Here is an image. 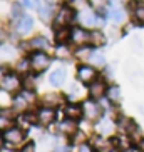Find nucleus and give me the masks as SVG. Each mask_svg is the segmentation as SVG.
I'll return each mask as SVG.
<instances>
[{
    "label": "nucleus",
    "mask_w": 144,
    "mask_h": 152,
    "mask_svg": "<svg viewBox=\"0 0 144 152\" xmlns=\"http://www.w3.org/2000/svg\"><path fill=\"white\" fill-rule=\"evenodd\" d=\"M79 23L84 28H94V27H102L104 20L99 17L97 14H94L89 9H82L79 12Z\"/></svg>",
    "instance_id": "obj_1"
},
{
    "label": "nucleus",
    "mask_w": 144,
    "mask_h": 152,
    "mask_svg": "<svg viewBox=\"0 0 144 152\" xmlns=\"http://www.w3.org/2000/svg\"><path fill=\"white\" fill-rule=\"evenodd\" d=\"M74 15H76V12H74L72 7H69V5L60 7L59 12L55 14V18H54L55 27H57V28H64V27H67V25H71L72 20H74Z\"/></svg>",
    "instance_id": "obj_2"
},
{
    "label": "nucleus",
    "mask_w": 144,
    "mask_h": 152,
    "mask_svg": "<svg viewBox=\"0 0 144 152\" xmlns=\"http://www.w3.org/2000/svg\"><path fill=\"white\" fill-rule=\"evenodd\" d=\"M30 67L35 74H40L50 65V57L45 52H34L30 55Z\"/></svg>",
    "instance_id": "obj_3"
},
{
    "label": "nucleus",
    "mask_w": 144,
    "mask_h": 152,
    "mask_svg": "<svg viewBox=\"0 0 144 152\" xmlns=\"http://www.w3.org/2000/svg\"><path fill=\"white\" fill-rule=\"evenodd\" d=\"M0 85L5 92H17L20 87H22V80L17 74H5L2 79H0Z\"/></svg>",
    "instance_id": "obj_4"
},
{
    "label": "nucleus",
    "mask_w": 144,
    "mask_h": 152,
    "mask_svg": "<svg viewBox=\"0 0 144 152\" xmlns=\"http://www.w3.org/2000/svg\"><path fill=\"white\" fill-rule=\"evenodd\" d=\"M82 110H84L86 119H89V121H99L101 114H102V107L96 102L94 99L86 100V102L82 104Z\"/></svg>",
    "instance_id": "obj_5"
},
{
    "label": "nucleus",
    "mask_w": 144,
    "mask_h": 152,
    "mask_svg": "<svg viewBox=\"0 0 144 152\" xmlns=\"http://www.w3.org/2000/svg\"><path fill=\"white\" fill-rule=\"evenodd\" d=\"M90 40V32L86 30L84 27H76L71 30V42L76 47H84L86 44H89Z\"/></svg>",
    "instance_id": "obj_6"
},
{
    "label": "nucleus",
    "mask_w": 144,
    "mask_h": 152,
    "mask_svg": "<svg viewBox=\"0 0 144 152\" xmlns=\"http://www.w3.org/2000/svg\"><path fill=\"white\" fill-rule=\"evenodd\" d=\"M32 102H34V94H32L30 90H24L22 94L15 95V99H14V109L17 112H25Z\"/></svg>",
    "instance_id": "obj_7"
},
{
    "label": "nucleus",
    "mask_w": 144,
    "mask_h": 152,
    "mask_svg": "<svg viewBox=\"0 0 144 152\" xmlns=\"http://www.w3.org/2000/svg\"><path fill=\"white\" fill-rule=\"evenodd\" d=\"M96 77H97V70H96L94 65H86V64H82L79 65L77 69V79L84 84H89V82H94Z\"/></svg>",
    "instance_id": "obj_8"
},
{
    "label": "nucleus",
    "mask_w": 144,
    "mask_h": 152,
    "mask_svg": "<svg viewBox=\"0 0 144 152\" xmlns=\"http://www.w3.org/2000/svg\"><path fill=\"white\" fill-rule=\"evenodd\" d=\"M24 130L18 129V127H12V129H7V132L4 134L5 142L10 144V145H18V144L24 140Z\"/></svg>",
    "instance_id": "obj_9"
},
{
    "label": "nucleus",
    "mask_w": 144,
    "mask_h": 152,
    "mask_svg": "<svg viewBox=\"0 0 144 152\" xmlns=\"http://www.w3.org/2000/svg\"><path fill=\"white\" fill-rule=\"evenodd\" d=\"M54 119H55L54 107H47V105H44L40 110L37 112V122H39L40 125H50L52 122H54Z\"/></svg>",
    "instance_id": "obj_10"
},
{
    "label": "nucleus",
    "mask_w": 144,
    "mask_h": 152,
    "mask_svg": "<svg viewBox=\"0 0 144 152\" xmlns=\"http://www.w3.org/2000/svg\"><path fill=\"white\" fill-rule=\"evenodd\" d=\"M107 92V87H106V84H104L102 80H94L89 84V97L90 99H101L104 97V94Z\"/></svg>",
    "instance_id": "obj_11"
},
{
    "label": "nucleus",
    "mask_w": 144,
    "mask_h": 152,
    "mask_svg": "<svg viewBox=\"0 0 144 152\" xmlns=\"http://www.w3.org/2000/svg\"><path fill=\"white\" fill-rule=\"evenodd\" d=\"M114 129H116V124H114L111 119H107V117H104V119H101V121L97 122V132H99V135H102V137L112 135Z\"/></svg>",
    "instance_id": "obj_12"
},
{
    "label": "nucleus",
    "mask_w": 144,
    "mask_h": 152,
    "mask_svg": "<svg viewBox=\"0 0 144 152\" xmlns=\"http://www.w3.org/2000/svg\"><path fill=\"white\" fill-rule=\"evenodd\" d=\"M27 47L30 50H35V52H44L45 49H49V40L42 35H37L30 42H27Z\"/></svg>",
    "instance_id": "obj_13"
},
{
    "label": "nucleus",
    "mask_w": 144,
    "mask_h": 152,
    "mask_svg": "<svg viewBox=\"0 0 144 152\" xmlns=\"http://www.w3.org/2000/svg\"><path fill=\"white\" fill-rule=\"evenodd\" d=\"M32 28H34V18H32V17L24 15V17H20L17 20V32H18V34L25 35V34H29Z\"/></svg>",
    "instance_id": "obj_14"
},
{
    "label": "nucleus",
    "mask_w": 144,
    "mask_h": 152,
    "mask_svg": "<svg viewBox=\"0 0 144 152\" xmlns=\"http://www.w3.org/2000/svg\"><path fill=\"white\" fill-rule=\"evenodd\" d=\"M59 132L64 135H74L77 132V124L74 119H65V121H62L60 124H59Z\"/></svg>",
    "instance_id": "obj_15"
},
{
    "label": "nucleus",
    "mask_w": 144,
    "mask_h": 152,
    "mask_svg": "<svg viewBox=\"0 0 144 152\" xmlns=\"http://www.w3.org/2000/svg\"><path fill=\"white\" fill-rule=\"evenodd\" d=\"M65 77H67V72H65V69L64 67H57L52 74L49 75V80L52 85H55V87H60V85L65 82Z\"/></svg>",
    "instance_id": "obj_16"
},
{
    "label": "nucleus",
    "mask_w": 144,
    "mask_h": 152,
    "mask_svg": "<svg viewBox=\"0 0 144 152\" xmlns=\"http://www.w3.org/2000/svg\"><path fill=\"white\" fill-rule=\"evenodd\" d=\"M39 15H40L42 20H45V22H49L50 18H52V15H54V5L49 4V2H42L40 7H39Z\"/></svg>",
    "instance_id": "obj_17"
},
{
    "label": "nucleus",
    "mask_w": 144,
    "mask_h": 152,
    "mask_svg": "<svg viewBox=\"0 0 144 152\" xmlns=\"http://www.w3.org/2000/svg\"><path fill=\"white\" fill-rule=\"evenodd\" d=\"M64 112H65V115H67L69 119H74V121H77L81 115H84L82 107H79V105H76V104H69Z\"/></svg>",
    "instance_id": "obj_18"
},
{
    "label": "nucleus",
    "mask_w": 144,
    "mask_h": 152,
    "mask_svg": "<svg viewBox=\"0 0 144 152\" xmlns=\"http://www.w3.org/2000/svg\"><path fill=\"white\" fill-rule=\"evenodd\" d=\"M97 152H111L112 151V144L111 140H107L106 137H97L96 139V149Z\"/></svg>",
    "instance_id": "obj_19"
},
{
    "label": "nucleus",
    "mask_w": 144,
    "mask_h": 152,
    "mask_svg": "<svg viewBox=\"0 0 144 152\" xmlns=\"http://www.w3.org/2000/svg\"><path fill=\"white\" fill-rule=\"evenodd\" d=\"M107 99L111 100L112 104H117L121 102V89L117 87V85H109L107 87V92H106Z\"/></svg>",
    "instance_id": "obj_20"
},
{
    "label": "nucleus",
    "mask_w": 144,
    "mask_h": 152,
    "mask_svg": "<svg viewBox=\"0 0 144 152\" xmlns=\"http://www.w3.org/2000/svg\"><path fill=\"white\" fill-rule=\"evenodd\" d=\"M109 18H111L114 23H122L124 22V18H126V14H124V10L122 9L114 7V9L109 10Z\"/></svg>",
    "instance_id": "obj_21"
},
{
    "label": "nucleus",
    "mask_w": 144,
    "mask_h": 152,
    "mask_svg": "<svg viewBox=\"0 0 144 152\" xmlns=\"http://www.w3.org/2000/svg\"><path fill=\"white\" fill-rule=\"evenodd\" d=\"M89 44L94 45V47L104 45V44H106V35H104L101 30H92V32H90V40H89Z\"/></svg>",
    "instance_id": "obj_22"
},
{
    "label": "nucleus",
    "mask_w": 144,
    "mask_h": 152,
    "mask_svg": "<svg viewBox=\"0 0 144 152\" xmlns=\"http://www.w3.org/2000/svg\"><path fill=\"white\" fill-rule=\"evenodd\" d=\"M55 40H57L60 45H64V44H67V42H71V30H69L67 27L59 28L57 34H55Z\"/></svg>",
    "instance_id": "obj_23"
},
{
    "label": "nucleus",
    "mask_w": 144,
    "mask_h": 152,
    "mask_svg": "<svg viewBox=\"0 0 144 152\" xmlns=\"http://www.w3.org/2000/svg\"><path fill=\"white\" fill-rule=\"evenodd\" d=\"M89 60H90L92 64H94L96 67H102L104 64H106V57H104V54L101 52V50H94Z\"/></svg>",
    "instance_id": "obj_24"
},
{
    "label": "nucleus",
    "mask_w": 144,
    "mask_h": 152,
    "mask_svg": "<svg viewBox=\"0 0 144 152\" xmlns=\"http://www.w3.org/2000/svg\"><path fill=\"white\" fill-rule=\"evenodd\" d=\"M92 52L94 50L92 49H89V47H79V49L76 50V57L77 58H82V60H86V58H90V55H92Z\"/></svg>",
    "instance_id": "obj_25"
},
{
    "label": "nucleus",
    "mask_w": 144,
    "mask_h": 152,
    "mask_svg": "<svg viewBox=\"0 0 144 152\" xmlns=\"http://www.w3.org/2000/svg\"><path fill=\"white\" fill-rule=\"evenodd\" d=\"M87 2H89V5L92 7V9L99 10V12H102L109 4V0H87Z\"/></svg>",
    "instance_id": "obj_26"
},
{
    "label": "nucleus",
    "mask_w": 144,
    "mask_h": 152,
    "mask_svg": "<svg viewBox=\"0 0 144 152\" xmlns=\"http://www.w3.org/2000/svg\"><path fill=\"white\" fill-rule=\"evenodd\" d=\"M134 20L139 25H144V5H137L134 9Z\"/></svg>",
    "instance_id": "obj_27"
},
{
    "label": "nucleus",
    "mask_w": 144,
    "mask_h": 152,
    "mask_svg": "<svg viewBox=\"0 0 144 152\" xmlns=\"http://www.w3.org/2000/svg\"><path fill=\"white\" fill-rule=\"evenodd\" d=\"M59 102H60V99H59V95H55V94H49V95L44 97V105H47V107L57 105Z\"/></svg>",
    "instance_id": "obj_28"
},
{
    "label": "nucleus",
    "mask_w": 144,
    "mask_h": 152,
    "mask_svg": "<svg viewBox=\"0 0 144 152\" xmlns=\"http://www.w3.org/2000/svg\"><path fill=\"white\" fill-rule=\"evenodd\" d=\"M17 70H18V72H22V74H25V72L32 70V67H30V58L20 60V64H17Z\"/></svg>",
    "instance_id": "obj_29"
},
{
    "label": "nucleus",
    "mask_w": 144,
    "mask_h": 152,
    "mask_svg": "<svg viewBox=\"0 0 144 152\" xmlns=\"http://www.w3.org/2000/svg\"><path fill=\"white\" fill-rule=\"evenodd\" d=\"M12 17L14 18H20V17H24V14H22V5L20 4H14L12 5Z\"/></svg>",
    "instance_id": "obj_30"
},
{
    "label": "nucleus",
    "mask_w": 144,
    "mask_h": 152,
    "mask_svg": "<svg viewBox=\"0 0 144 152\" xmlns=\"http://www.w3.org/2000/svg\"><path fill=\"white\" fill-rule=\"evenodd\" d=\"M22 4L25 5V7H29V9H39L42 2L40 0H24Z\"/></svg>",
    "instance_id": "obj_31"
},
{
    "label": "nucleus",
    "mask_w": 144,
    "mask_h": 152,
    "mask_svg": "<svg viewBox=\"0 0 144 152\" xmlns=\"http://www.w3.org/2000/svg\"><path fill=\"white\" fill-rule=\"evenodd\" d=\"M132 49H134L136 52L143 49V42H141V39H139V37H134V39H132Z\"/></svg>",
    "instance_id": "obj_32"
},
{
    "label": "nucleus",
    "mask_w": 144,
    "mask_h": 152,
    "mask_svg": "<svg viewBox=\"0 0 144 152\" xmlns=\"http://www.w3.org/2000/svg\"><path fill=\"white\" fill-rule=\"evenodd\" d=\"M18 152H35V145H34V142H29V144H25Z\"/></svg>",
    "instance_id": "obj_33"
},
{
    "label": "nucleus",
    "mask_w": 144,
    "mask_h": 152,
    "mask_svg": "<svg viewBox=\"0 0 144 152\" xmlns=\"http://www.w3.org/2000/svg\"><path fill=\"white\" fill-rule=\"evenodd\" d=\"M92 151H94V147H90L89 144L82 142L81 145H79V152H92Z\"/></svg>",
    "instance_id": "obj_34"
},
{
    "label": "nucleus",
    "mask_w": 144,
    "mask_h": 152,
    "mask_svg": "<svg viewBox=\"0 0 144 152\" xmlns=\"http://www.w3.org/2000/svg\"><path fill=\"white\" fill-rule=\"evenodd\" d=\"M24 85H25V89H27V90H30L32 87H34V77L29 75L27 79H25V82H24Z\"/></svg>",
    "instance_id": "obj_35"
},
{
    "label": "nucleus",
    "mask_w": 144,
    "mask_h": 152,
    "mask_svg": "<svg viewBox=\"0 0 144 152\" xmlns=\"http://www.w3.org/2000/svg\"><path fill=\"white\" fill-rule=\"evenodd\" d=\"M7 124H10V119H9V117L0 115V127H5Z\"/></svg>",
    "instance_id": "obj_36"
},
{
    "label": "nucleus",
    "mask_w": 144,
    "mask_h": 152,
    "mask_svg": "<svg viewBox=\"0 0 144 152\" xmlns=\"http://www.w3.org/2000/svg\"><path fill=\"white\" fill-rule=\"evenodd\" d=\"M55 152H69V147L67 145H60V147L55 149Z\"/></svg>",
    "instance_id": "obj_37"
},
{
    "label": "nucleus",
    "mask_w": 144,
    "mask_h": 152,
    "mask_svg": "<svg viewBox=\"0 0 144 152\" xmlns=\"http://www.w3.org/2000/svg\"><path fill=\"white\" fill-rule=\"evenodd\" d=\"M139 147H141V151L144 152V139H141V140H139Z\"/></svg>",
    "instance_id": "obj_38"
},
{
    "label": "nucleus",
    "mask_w": 144,
    "mask_h": 152,
    "mask_svg": "<svg viewBox=\"0 0 144 152\" xmlns=\"http://www.w3.org/2000/svg\"><path fill=\"white\" fill-rule=\"evenodd\" d=\"M4 140H5V139H4V135L0 134V149H2V144H4Z\"/></svg>",
    "instance_id": "obj_39"
},
{
    "label": "nucleus",
    "mask_w": 144,
    "mask_h": 152,
    "mask_svg": "<svg viewBox=\"0 0 144 152\" xmlns=\"http://www.w3.org/2000/svg\"><path fill=\"white\" fill-rule=\"evenodd\" d=\"M0 152H15V151H12V149H0Z\"/></svg>",
    "instance_id": "obj_40"
},
{
    "label": "nucleus",
    "mask_w": 144,
    "mask_h": 152,
    "mask_svg": "<svg viewBox=\"0 0 144 152\" xmlns=\"http://www.w3.org/2000/svg\"><path fill=\"white\" fill-rule=\"evenodd\" d=\"M109 2H111V4H114V5H117L119 2H121V0H109Z\"/></svg>",
    "instance_id": "obj_41"
},
{
    "label": "nucleus",
    "mask_w": 144,
    "mask_h": 152,
    "mask_svg": "<svg viewBox=\"0 0 144 152\" xmlns=\"http://www.w3.org/2000/svg\"><path fill=\"white\" fill-rule=\"evenodd\" d=\"M126 152H136V151H134V149H127Z\"/></svg>",
    "instance_id": "obj_42"
},
{
    "label": "nucleus",
    "mask_w": 144,
    "mask_h": 152,
    "mask_svg": "<svg viewBox=\"0 0 144 152\" xmlns=\"http://www.w3.org/2000/svg\"><path fill=\"white\" fill-rule=\"evenodd\" d=\"M0 37H2V30H0Z\"/></svg>",
    "instance_id": "obj_43"
},
{
    "label": "nucleus",
    "mask_w": 144,
    "mask_h": 152,
    "mask_svg": "<svg viewBox=\"0 0 144 152\" xmlns=\"http://www.w3.org/2000/svg\"><path fill=\"white\" fill-rule=\"evenodd\" d=\"M139 2H144V0H139Z\"/></svg>",
    "instance_id": "obj_44"
}]
</instances>
